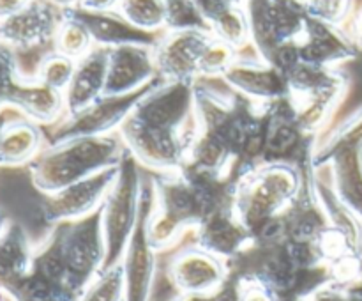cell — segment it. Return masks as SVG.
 <instances>
[{"label": "cell", "instance_id": "obj_31", "mask_svg": "<svg viewBox=\"0 0 362 301\" xmlns=\"http://www.w3.org/2000/svg\"><path fill=\"white\" fill-rule=\"evenodd\" d=\"M235 278V276H233ZM239 285V301H279V296L265 283L255 278H235Z\"/></svg>", "mask_w": 362, "mask_h": 301}, {"label": "cell", "instance_id": "obj_7", "mask_svg": "<svg viewBox=\"0 0 362 301\" xmlns=\"http://www.w3.org/2000/svg\"><path fill=\"white\" fill-rule=\"evenodd\" d=\"M64 257L74 289L83 294L85 287L105 266L101 209L74 222L59 223Z\"/></svg>", "mask_w": 362, "mask_h": 301}, {"label": "cell", "instance_id": "obj_20", "mask_svg": "<svg viewBox=\"0 0 362 301\" xmlns=\"http://www.w3.org/2000/svg\"><path fill=\"white\" fill-rule=\"evenodd\" d=\"M329 166L338 197L362 222V151L341 149L332 156Z\"/></svg>", "mask_w": 362, "mask_h": 301}, {"label": "cell", "instance_id": "obj_33", "mask_svg": "<svg viewBox=\"0 0 362 301\" xmlns=\"http://www.w3.org/2000/svg\"><path fill=\"white\" fill-rule=\"evenodd\" d=\"M122 0H78L73 7L87 13H113L119 9Z\"/></svg>", "mask_w": 362, "mask_h": 301}, {"label": "cell", "instance_id": "obj_17", "mask_svg": "<svg viewBox=\"0 0 362 301\" xmlns=\"http://www.w3.org/2000/svg\"><path fill=\"white\" fill-rule=\"evenodd\" d=\"M45 127L23 115L9 117L6 113L0 124V166L16 169L30 165L39 152L46 147Z\"/></svg>", "mask_w": 362, "mask_h": 301}, {"label": "cell", "instance_id": "obj_2", "mask_svg": "<svg viewBox=\"0 0 362 301\" xmlns=\"http://www.w3.org/2000/svg\"><path fill=\"white\" fill-rule=\"evenodd\" d=\"M313 169H299L290 163H260L235 181L232 209L251 236L269 220L286 211Z\"/></svg>", "mask_w": 362, "mask_h": 301}, {"label": "cell", "instance_id": "obj_8", "mask_svg": "<svg viewBox=\"0 0 362 301\" xmlns=\"http://www.w3.org/2000/svg\"><path fill=\"white\" fill-rule=\"evenodd\" d=\"M115 176L117 169L103 170L55 193L42 195L39 204V216L42 223L52 229L59 223L74 222L101 209Z\"/></svg>", "mask_w": 362, "mask_h": 301}, {"label": "cell", "instance_id": "obj_34", "mask_svg": "<svg viewBox=\"0 0 362 301\" xmlns=\"http://www.w3.org/2000/svg\"><path fill=\"white\" fill-rule=\"evenodd\" d=\"M345 30L349 32L350 39H352L354 45L357 46V50L362 52V4H359V6L354 9L349 23L345 25Z\"/></svg>", "mask_w": 362, "mask_h": 301}, {"label": "cell", "instance_id": "obj_38", "mask_svg": "<svg viewBox=\"0 0 362 301\" xmlns=\"http://www.w3.org/2000/svg\"><path fill=\"white\" fill-rule=\"evenodd\" d=\"M9 222H11V218L6 215V211H4V209H0V237H2V234L6 232Z\"/></svg>", "mask_w": 362, "mask_h": 301}, {"label": "cell", "instance_id": "obj_29", "mask_svg": "<svg viewBox=\"0 0 362 301\" xmlns=\"http://www.w3.org/2000/svg\"><path fill=\"white\" fill-rule=\"evenodd\" d=\"M237 57H239V52L233 46L212 35L200 60V78H205V80L221 78L223 73L235 62Z\"/></svg>", "mask_w": 362, "mask_h": 301}, {"label": "cell", "instance_id": "obj_9", "mask_svg": "<svg viewBox=\"0 0 362 301\" xmlns=\"http://www.w3.org/2000/svg\"><path fill=\"white\" fill-rule=\"evenodd\" d=\"M219 80L233 92L258 105H271L286 98L290 92L285 73L262 59L253 46L240 52Z\"/></svg>", "mask_w": 362, "mask_h": 301}, {"label": "cell", "instance_id": "obj_23", "mask_svg": "<svg viewBox=\"0 0 362 301\" xmlns=\"http://www.w3.org/2000/svg\"><path fill=\"white\" fill-rule=\"evenodd\" d=\"M211 34L221 39L226 45L233 46L237 52L251 48V32L244 6L239 4H225L219 7L209 20Z\"/></svg>", "mask_w": 362, "mask_h": 301}, {"label": "cell", "instance_id": "obj_14", "mask_svg": "<svg viewBox=\"0 0 362 301\" xmlns=\"http://www.w3.org/2000/svg\"><path fill=\"white\" fill-rule=\"evenodd\" d=\"M193 243L204 250L211 251L216 257L230 262L240 251L253 243V236L243 222L235 216L233 209L214 212L202 220L193 230Z\"/></svg>", "mask_w": 362, "mask_h": 301}, {"label": "cell", "instance_id": "obj_27", "mask_svg": "<svg viewBox=\"0 0 362 301\" xmlns=\"http://www.w3.org/2000/svg\"><path fill=\"white\" fill-rule=\"evenodd\" d=\"M122 266L101 269L94 280L85 287L78 301H124Z\"/></svg>", "mask_w": 362, "mask_h": 301}, {"label": "cell", "instance_id": "obj_1", "mask_svg": "<svg viewBox=\"0 0 362 301\" xmlns=\"http://www.w3.org/2000/svg\"><path fill=\"white\" fill-rule=\"evenodd\" d=\"M127 152L119 131L105 137H80L46 144L28 165V174L41 195L55 193L81 179L117 169Z\"/></svg>", "mask_w": 362, "mask_h": 301}, {"label": "cell", "instance_id": "obj_25", "mask_svg": "<svg viewBox=\"0 0 362 301\" xmlns=\"http://www.w3.org/2000/svg\"><path fill=\"white\" fill-rule=\"evenodd\" d=\"M117 13L147 34H163L166 30V0H122Z\"/></svg>", "mask_w": 362, "mask_h": 301}, {"label": "cell", "instance_id": "obj_4", "mask_svg": "<svg viewBox=\"0 0 362 301\" xmlns=\"http://www.w3.org/2000/svg\"><path fill=\"white\" fill-rule=\"evenodd\" d=\"M62 7L49 0H32L23 11L0 21V42L16 55L18 78L34 80L41 60L53 52Z\"/></svg>", "mask_w": 362, "mask_h": 301}, {"label": "cell", "instance_id": "obj_37", "mask_svg": "<svg viewBox=\"0 0 362 301\" xmlns=\"http://www.w3.org/2000/svg\"><path fill=\"white\" fill-rule=\"evenodd\" d=\"M345 289L349 290V293H352L354 296L361 297V300H362V275L356 280V282H352V283H350V285H346Z\"/></svg>", "mask_w": 362, "mask_h": 301}, {"label": "cell", "instance_id": "obj_35", "mask_svg": "<svg viewBox=\"0 0 362 301\" xmlns=\"http://www.w3.org/2000/svg\"><path fill=\"white\" fill-rule=\"evenodd\" d=\"M30 2L32 0H0V21L23 11Z\"/></svg>", "mask_w": 362, "mask_h": 301}, {"label": "cell", "instance_id": "obj_39", "mask_svg": "<svg viewBox=\"0 0 362 301\" xmlns=\"http://www.w3.org/2000/svg\"><path fill=\"white\" fill-rule=\"evenodd\" d=\"M49 2L55 4V6H59V7H62V9H66V7H73L78 0H49Z\"/></svg>", "mask_w": 362, "mask_h": 301}, {"label": "cell", "instance_id": "obj_41", "mask_svg": "<svg viewBox=\"0 0 362 301\" xmlns=\"http://www.w3.org/2000/svg\"><path fill=\"white\" fill-rule=\"evenodd\" d=\"M228 4H239V6H244V0H225Z\"/></svg>", "mask_w": 362, "mask_h": 301}, {"label": "cell", "instance_id": "obj_28", "mask_svg": "<svg viewBox=\"0 0 362 301\" xmlns=\"http://www.w3.org/2000/svg\"><path fill=\"white\" fill-rule=\"evenodd\" d=\"M74 69H76V60L53 50L39 64L37 71H35V80L55 89V91L64 92L71 84Z\"/></svg>", "mask_w": 362, "mask_h": 301}, {"label": "cell", "instance_id": "obj_32", "mask_svg": "<svg viewBox=\"0 0 362 301\" xmlns=\"http://www.w3.org/2000/svg\"><path fill=\"white\" fill-rule=\"evenodd\" d=\"M308 301H362L361 297L354 296L352 293L345 289L343 285H338L334 282H325L320 287L310 293L306 296Z\"/></svg>", "mask_w": 362, "mask_h": 301}, {"label": "cell", "instance_id": "obj_13", "mask_svg": "<svg viewBox=\"0 0 362 301\" xmlns=\"http://www.w3.org/2000/svg\"><path fill=\"white\" fill-rule=\"evenodd\" d=\"M296 45L299 48L300 62L311 66L341 67L359 55V50L345 27H336L313 18H310L306 30Z\"/></svg>", "mask_w": 362, "mask_h": 301}, {"label": "cell", "instance_id": "obj_11", "mask_svg": "<svg viewBox=\"0 0 362 301\" xmlns=\"http://www.w3.org/2000/svg\"><path fill=\"white\" fill-rule=\"evenodd\" d=\"M212 34L209 30H165L154 46L158 78L163 81H194Z\"/></svg>", "mask_w": 362, "mask_h": 301}, {"label": "cell", "instance_id": "obj_30", "mask_svg": "<svg viewBox=\"0 0 362 301\" xmlns=\"http://www.w3.org/2000/svg\"><path fill=\"white\" fill-rule=\"evenodd\" d=\"M306 7L313 20L345 27L356 9V0H306Z\"/></svg>", "mask_w": 362, "mask_h": 301}, {"label": "cell", "instance_id": "obj_21", "mask_svg": "<svg viewBox=\"0 0 362 301\" xmlns=\"http://www.w3.org/2000/svg\"><path fill=\"white\" fill-rule=\"evenodd\" d=\"M341 149H359L362 151V106L350 113L346 119H343L338 126H334L318 138L313 152L315 169L329 165L332 156Z\"/></svg>", "mask_w": 362, "mask_h": 301}, {"label": "cell", "instance_id": "obj_12", "mask_svg": "<svg viewBox=\"0 0 362 301\" xmlns=\"http://www.w3.org/2000/svg\"><path fill=\"white\" fill-rule=\"evenodd\" d=\"M158 80L154 46L120 45L108 48V74L105 96H126Z\"/></svg>", "mask_w": 362, "mask_h": 301}, {"label": "cell", "instance_id": "obj_5", "mask_svg": "<svg viewBox=\"0 0 362 301\" xmlns=\"http://www.w3.org/2000/svg\"><path fill=\"white\" fill-rule=\"evenodd\" d=\"M156 193L152 177H145L141 208L136 229L131 236L120 266L124 273V301H152L158 273V251L148 241L147 222L154 208Z\"/></svg>", "mask_w": 362, "mask_h": 301}, {"label": "cell", "instance_id": "obj_15", "mask_svg": "<svg viewBox=\"0 0 362 301\" xmlns=\"http://www.w3.org/2000/svg\"><path fill=\"white\" fill-rule=\"evenodd\" d=\"M6 106L42 127L53 126L66 115L64 92L41 84L35 78H18L7 91Z\"/></svg>", "mask_w": 362, "mask_h": 301}, {"label": "cell", "instance_id": "obj_36", "mask_svg": "<svg viewBox=\"0 0 362 301\" xmlns=\"http://www.w3.org/2000/svg\"><path fill=\"white\" fill-rule=\"evenodd\" d=\"M170 301H216L214 293L207 294H175Z\"/></svg>", "mask_w": 362, "mask_h": 301}, {"label": "cell", "instance_id": "obj_22", "mask_svg": "<svg viewBox=\"0 0 362 301\" xmlns=\"http://www.w3.org/2000/svg\"><path fill=\"white\" fill-rule=\"evenodd\" d=\"M269 11L278 48L299 41L311 18L306 0H269Z\"/></svg>", "mask_w": 362, "mask_h": 301}, {"label": "cell", "instance_id": "obj_6", "mask_svg": "<svg viewBox=\"0 0 362 301\" xmlns=\"http://www.w3.org/2000/svg\"><path fill=\"white\" fill-rule=\"evenodd\" d=\"M151 85H147L141 91L133 92V94L103 96L101 99L92 103L81 112L73 113V115H64L57 124L45 127L46 140H48V144H57V142L69 140V138L105 137V135L117 133L124 120L131 115L136 103L151 89Z\"/></svg>", "mask_w": 362, "mask_h": 301}, {"label": "cell", "instance_id": "obj_42", "mask_svg": "<svg viewBox=\"0 0 362 301\" xmlns=\"http://www.w3.org/2000/svg\"><path fill=\"white\" fill-rule=\"evenodd\" d=\"M6 110H7V108H6ZM6 110H2V112H0V124H2L4 117H6Z\"/></svg>", "mask_w": 362, "mask_h": 301}, {"label": "cell", "instance_id": "obj_19", "mask_svg": "<svg viewBox=\"0 0 362 301\" xmlns=\"http://www.w3.org/2000/svg\"><path fill=\"white\" fill-rule=\"evenodd\" d=\"M81 21L90 30L95 46L115 48L120 45H148L156 46L161 34H147L127 23L117 11L113 13H87L73 7Z\"/></svg>", "mask_w": 362, "mask_h": 301}, {"label": "cell", "instance_id": "obj_26", "mask_svg": "<svg viewBox=\"0 0 362 301\" xmlns=\"http://www.w3.org/2000/svg\"><path fill=\"white\" fill-rule=\"evenodd\" d=\"M166 30L211 32V25L194 0H166Z\"/></svg>", "mask_w": 362, "mask_h": 301}, {"label": "cell", "instance_id": "obj_24", "mask_svg": "<svg viewBox=\"0 0 362 301\" xmlns=\"http://www.w3.org/2000/svg\"><path fill=\"white\" fill-rule=\"evenodd\" d=\"M94 46V39H92L87 25L78 18L73 7H66L55 34V45H53L55 52L62 53L73 60H80Z\"/></svg>", "mask_w": 362, "mask_h": 301}, {"label": "cell", "instance_id": "obj_40", "mask_svg": "<svg viewBox=\"0 0 362 301\" xmlns=\"http://www.w3.org/2000/svg\"><path fill=\"white\" fill-rule=\"evenodd\" d=\"M279 301H308L304 296H296V294H290V296H281Z\"/></svg>", "mask_w": 362, "mask_h": 301}, {"label": "cell", "instance_id": "obj_3", "mask_svg": "<svg viewBox=\"0 0 362 301\" xmlns=\"http://www.w3.org/2000/svg\"><path fill=\"white\" fill-rule=\"evenodd\" d=\"M144 169L126 152L117 166V176L101 205L103 239H105V266H119L136 229L144 191Z\"/></svg>", "mask_w": 362, "mask_h": 301}, {"label": "cell", "instance_id": "obj_18", "mask_svg": "<svg viewBox=\"0 0 362 301\" xmlns=\"http://www.w3.org/2000/svg\"><path fill=\"white\" fill-rule=\"evenodd\" d=\"M35 243L20 222L11 220L0 237V289L13 294L30 275L34 264Z\"/></svg>", "mask_w": 362, "mask_h": 301}, {"label": "cell", "instance_id": "obj_10", "mask_svg": "<svg viewBox=\"0 0 362 301\" xmlns=\"http://www.w3.org/2000/svg\"><path fill=\"white\" fill-rule=\"evenodd\" d=\"M228 262L198 244L179 246L166 264V278L175 294L214 293L228 278Z\"/></svg>", "mask_w": 362, "mask_h": 301}, {"label": "cell", "instance_id": "obj_16", "mask_svg": "<svg viewBox=\"0 0 362 301\" xmlns=\"http://www.w3.org/2000/svg\"><path fill=\"white\" fill-rule=\"evenodd\" d=\"M108 74V48L94 46L83 59L76 60L71 84L64 91L66 115L81 112L105 96Z\"/></svg>", "mask_w": 362, "mask_h": 301}]
</instances>
